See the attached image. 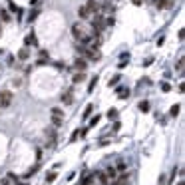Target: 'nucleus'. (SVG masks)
<instances>
[{"instance_id":"nucleus-1","label":"nucleus","mask_w":185,"mask_h":185,"mask_svg":"<svg viewBox=\"0 0 185 185\" xmlns=\"http://www.w3.org/2000/svg\"><path fill=\"white\" fill-rule=\"evenodd\" d=\"M12 99H14V94L8 92V90H2L0 92V110H6V107L12 106Z\"/></svg>"},{"instance_id":"nucleus-2","label":"nucleus","mask_w":185,"mask_h":185,"mask_svg":"<svg viewBox=\"0 0 185 185\" xmlns=\"http://www.w3.org/2000/svg\"><path fill=\"white\" fill-rule=\"evenodd\" d=\"M84 58H88L90 62H99V60H102V52H99V50H92V48H88L86 54H84Z\"/></svg>"},{"instance_id":"nucleus-3","label":"nucleus","mask_w":185,"mask_h":185,"mask_svg":"<svg viewBox=\"0 0 185 185\" xmlns=\"http://www.w3.org/2000/svg\"><path fill=\"white\" fill-rule=\"evenodd\" d=\"M86 68H88V62H86V58H76L74 60V70L76 72H86Z\"/></svg>"},{"instance_id":"nucleus-4","label":"nucleus","mask_w":185,"mask_h":185,"mask_svg":"<svg viewBox=\"0 0 185 185\" xmlns=\"http://www.w3.org/2000/svg\"><path fill=\"white\" fill-rule=\"evenodd\" d=\"M24 46H28V48H32V46H38V36H36V32H30L26 36V38H24Z\"/></svg>"},{"instance_id":"nucleus-5","label":"nucleus","mask_w":185,"mask_h":185,"mask_svg":"<svg viewBox=\"0 0 185 185\" xmlns=\"http://www.w3.org/2000/svg\"><path fill=\"white\" fill-rule=\"evenodd\" d=\"M18 60H20V62L30 60V48H28V46H24V48H20V50H18Z\"/></svg>"},{"instance_id":"nucleus-6","label":"nucleus","mask_w":185,"mask_h":185,"mask_svg":"<svg viewBox=\"0 0 185 185\" xmlns=\"http://www.w3.org/2000/svg\"><path fill=\"white\" fill-rule=\"evenodd\" d=\"M72 36L76 40H82V38H84V28L80 26V24H74V26H72Z\"/></svg>"},{"instance_id":"nucleus-7","label":"nucleus","mask_w":185,"mask_h":185,"mask_svg":"<svg viewBox=\"0 0 185 185\" xmlns=\"http://www.w3.org/2000/svg\"><path fill=\"white\" fill-rule=\"evenodd\" d=\"M86 8L90 10V14H98L99 12V4L96 2V0H88V2H86Z\"/></svg>"},{"instance_id":"nucleus-8","label":"nucleus","mask_w":185,"mask_h":185,"mask_svg":"<svg viewBox=\"0 0 185 185\" xmlns=\"http://www.w3.org/2000/svg\"><path fill=\"white\" fill-rule=\"evenodd\" d=\"M82 82H86V72H76L72 76V84H82Z\"/></svg>"},{"instance_id":"nucleus-9","label":"nucleus","mask_w":185,"mask_h":185,"mask_svg":"<svg viewBox=\"0 0 185 185\" xmlns=\"http://www.w3.org/2000/svg\"><path fill=\"white\" fill-rule=\"evenodd\" d=\"M62 102H64L66 106H70V104H74V92H72V90H68L66 94H62Z\"/></svg>"},{"instance_id":"nucleus-10","label":"nucleus","mask_w":185,"mask_h":185,"mask_svg":"<svg viewBox=\"0 0 185 185\" xmlns=\"http://www.w3.org/2000/svg\"><path fill=\"white\" fill-rule=\"evenodd\" d=\"M78 16H80V18H82V20H88V18H90V16H92V14H90V10H88V8H86V4H84V6H80V8H78Z\"/></svg>"},{"instance_id":"nucleus-11","label":"nucleus","mask_w":185,"mask_h":185,"mask_svg":"<svg viewBox=\"0 0 185 185\" xmlns=\"http://www.w3.org/2000/svg\"><path fill=\"white\" fill-rule=\"evenodd\" d=\"M127 173H121V175H119L118 179H113V185H127Z\"/></svg>"},{"instance_id":"nucleus-12","label":"nucleus","mask_w":185,"mask_h":185,"mask_svg":"<svg viewBox=\"0 0 185 185\" xmlns=\"http://www.w3.org/2000/svg\"><path fill=\"white\" fill-rule=\"evenodd\" d=\"M118 98L119 99H127L129 98V90H126V88H118Z\"/></svg>"},{"instance_id":"nucleus-13","label":"nucleus","mask_w":185,"mask_h":185,"mask_svg":"<svg viewBox=\"0 0 185 185\" xmlns=\"http://www.w3.org/2000/svg\"><path fill=\"white\" fill-rule=\"evenodd\" d=\"M153 4H155V6H157L159 10H161V8H167V6H171V0H155Z\"/></svg>"},{"instance_id":"nucleus-14","label":"nucleus","mask_w":185,"mask_h":185,"mask_svg":"<svg viewBox=\"0 0 185 185\" xmlns=\"http://www.w3.org/2000/svg\"><path fill=\"white\" fill-rule=\"evenodd\" d=\"M116 175H118V169H116V167H107V171H106V177L107 179H116Z\"/></svg>"},{"instance_id":"nucleus-15","label":"nucleus","mask_w":185,"mask_h":185,"mask_svg":"<svg viewBox=\"0 0 185 185\" xmlns=\"http://www.w3.org/2000/svg\"><path fill=\"white\" fill-rule=\"evenodd\" d=\"M38 14H40V10H38V8H34V10H30V14H28V22L32 24L34 20L38 18Z\"/></svg>"},{"instance_id":"nucleus-16","label":"nucleus","mask_w":185,"mask_h":185,"mask_svg":"<svg viewBox=\"0 0 185 185\" xmlns=\"http://www.w3.org/2000/svg\"><path fill=\"white\" fill-rule=\"evenodd\" d=\"M179 110H181V106H179V104L171 106V110H169V116H171V118H177V116H179Z\"/></svg>"},{"instance_id":"nucleus-17","label":"nucleus","mask_w":185,"mask_h":185,"mask_svg":"<svg viewBox=\"0 0 185 185\" xmlns=\"http://www.w3.org/2000/svg\"><path fill=\"white\" fill-rule=\"evenodd\" d=\"M139 112H143V113H147L149 112V102H146V99H143V102H139Z\"/></svg>"},{"instance_id":"nucleus-18","label":"nucleus","mask_w":185,"mask_h":185,"mask_svg":"<svg viewBox=\"0 0 185 185\" xmlns=\"http://www.w3.org/2000/svg\"><path fill=\"white\" fill-rule=\"evenodd\" d=\"M56 177H58V173H56V171H50V173L46 175V183H48V185L54 183V181H56Z\"/></svg>"},{"instance_id":"nucleus-19","label":"nucleus","mask_w":185,"mask_h":185,"mask_svg":"<svg viewBox=\"0 0 185 185\" xmlns=\"http://www.w3.org/2000/svg\"><path fill=\"white\" fill-rule=\"evenodd\" d=\"M64 124V118H56V116H52V126L54 127H60Z\"/></svg>"},{"instance_id":"nucleus-20","label":"nucleus","mask_w":185,"mask_h":185,"mask_svg":"<svg viewBox=\"0 0 185 185\" xmlns=\"http://www.w3.org/2000/svg\"><path fill=\"white\" fill-rule=\"evenodd\" d=\"M119 80H121V76H119V74H116V76H113V78L110 80V82H107V86H110V88H112V86H118V82H119Z\"/></svg>"},{"instance_id":"nucleus-21","label":"nucleus","mask_w":185,"mask_h":185,"mask_svg":"<svg viewBox=\"0 0 185 185\" xmlns=\"http://www.w3.org/2000/svg\"><path fill=\"white\" fill-rule=\"evenodd\" d=\"M96 84H98V76H94V78L90 80V86H88V92H90V94L94 92V88H96Z\"/></svg>"},{"instance_id":"nucleus-22","label":"nucleus","mask_w":185,"mask_h":185,"mask_svg":"<svg viewBox=\"0 0 185 185\" xmlns=\"http://www.w3.org/2000/svg\"><path fill=\"white\" fill-rule=\"evenodd\" d=\"M52 116H56V118H64V112H62L60 107H52Z\"/></svg>"},{"instance_id":"nucleus-23","label":"nucleus","mask_w":185,"mask_h":185,"mask_svg":"<svg viewBox=\"0 0 185 185\" xmlns=\"http://www.w3.org/2000/svg\"><path fill=\"white\" fill-rule=\"evenodd\" d=\"M107 118H110V119H118V110H116V107H112V110L107 112Z\"/></svg>"},{"instance_id":"nucleus-24","label":"nucleus","mask_w":185,"mask_h":185,"mask_svg":"<svg viewBox=\"0 0 185 185\" xmlns=\"http://www.w3.org/2000/svg\"><path fill=\"white\" fill-rule=\"evenodd\" d=\"M40 60H50V52L48 50H40Z\"/></svg>"},{"instance_id":"nucleus-25","label":"nucleus","mask_w":185,"mask_h":185,"mask_svg":"<svg viewBox=\"0 0 185 185\" xmlns=\"http://www.w3.org/2000/svg\"><path fill=\"white\" fill-rule=\"evenodd\" d=\"M99 118H102V116H98V113H96V116L90 119V126H98V124H99Z\"/></svg>"},{"instance_id":"nucleus-26","label":"nucleus","mask_w":185,"mask_h":185,"mask_svg":"<svg viewBox=\"0 0 185 185\" xmlns=\"http://www.w3.org/2000/svg\"><path fill=\"white\" fill-rule=\"evenodd\" d=\"M0 16H2V20H4V22H10V14H8L6 10H0Z\"/></svg>"},{"instance_id":"nucleus-27","label":"nucleus","mask_w":185,"mask_h":185,"mask_svg":"<svg viewBox=\"0 0 185 185\" xmlns=\"http://www.w3.org/2000/svg\"><path fill=\"white\" fill-rule=\"evenodd\" d=\"M92 112H94V106L90 104V106L86 107V112H84V118H90V116H92Z\"/></svg>"},{"instance_id":"nucleus-28","label":"nucleus","mask_w":185,"mask_h":185,"mask_svg":"<svg viewBox=\"0 0 185 185\" xmlns=\"http://www.w3.org/2000/svg\"><path fill=\"white\" fill-rule=\"evenodd\" d=\"M113 24H116V18H113V16L106 18V26H113Z\"/></svg>"},{"instance_id":"nucleus-29","label":"nucleus","mask_w":185,"mask_h":185,"mask_svg":"<svg viewBox=\"0 0 185 185\" xmlns=\"http://www.w3.org/2000/svg\"><path fill=\"white\" fill-rule=\"evenodd\" d=\"M78 137H80V129H74V133H72V137H70V141H76Z\"/></svg>"},{"instance_id":"nucleus-30","label":"nucleus","mask_w":185,"mask_h":185,"mask_svg":"<svg viewBox=\"0 0 185 185\" xmlns=\"http://www.w3.org/2000/svg\"><path fill=\"white\" fill-rule=\"evenodd\" d=\"M118 171H126V163L124 161H118V167H116Z\"/></svg>"},{"instance_id":"nucleus-31","label":"nucleus","mask_w":185,"mask_h":185,"mask_svg":"<svg viewBox=\"0 0 185 185\" xmlns=\"http://www.w3.org/2000/svg\"><path fill=\"white\" fill-rule=\"evenodd\" d=\"M175 70H177V72H181V70H183V60H177V64H175Z\"/></svg>"},{"instance_id":"nucleus-32","label":"nucleus","mask_w":185,"mask_h":185,"mask_svg":"<svg viewBox=\"0 0 185 185\" xmlns=\"http://www.w3.org/2000/svg\"><path fill=\"white\" fill-rule=\"evenodd\" d=\"M161 90H163V92H169V90H171V86H169L167 82H161Z\"/></svg>"},{"instance_id":"nucleus-33","label":"nucleus","mask_w":185,"mask_h":185,"mask_svg":"<svg viewBox=\"0 0 185 185\" xmlns=\"http://www.w3.org/2000/svg\"><path fill=\"white\" fill-rule=\"evenodd\" d=\"M8 181H14V183H16V181H18V177H16V175H14V173H8Z\"/></svg>"},{"instance_id":"nucleus-34","label":"nucleus","mask_w":185,"mask_h":185,"mask_svg":"<svg viewBox=\"0 0 185 185\" xmlns=\"http://www.w3.org/2000/svg\"><path fill=\"white\" fill-rule=\"evenodd\" d=\"M98 177H99V181H102V183H107V177H106V173H99Z\"/></svg>"},{"instance_id":"nucleus-35","label":"nucleus","mask_w":185,"mask_h":185,"mask_svg":"<svg viewBox=\"0 0 185 185\" xmlns=\"http://www.w3.org/2000/svg\"><path fill=\"white\" fill-rule=\"evenodd\" d=\"M127 60H129V58H127ZM127 60H126V56H124V60H121V62H119L118 66H119V68H126V64H127Z\"/></svg>"},{"instance_id":"nucleus-36","label":"nucleus","mask_w":185,"mask_h":185,"mask_svg":"<svg viewBox=\"0 0 185 185\" xmlns=\"http://www.w3.org/2000/svg\"><path fill=\"white\" fill-rule=\"evenodd\" d=\"M133 4H135V6H141V4H143V0H132Z\"/></svg>"},{"instance_id":"nucleus-37","label":"nucleus","mask_w":185,"mask_h":185,"mask_svg":"<svg viewBox=\"0 0 185 185\" xmlns=\"http://www.w3.org/2000/svg\"><path fill=\"white\" fill-rule=\"evenodd\" d=\"M40 0H30V6H34V4H38Z\"/></svg>"},{"instance_id":"nucleus-38","label":"nucleus","mask_w":185,"mask_h":185,"mask_svg":"<svg viewBox=\"0 0 185 185\" xmlns=\"http://www.w3.org/2000/svg\"><path fill=\"white\" fill-rule=\"evenodd\" d=\"M0 36H2V24H0Z\"/></svg>"},{"instance_id":"nucleus-39","label":"nucleus","mask_w":185,"mask_h":185,"mask_svg":"<svg viewBox=\"0 0 185 185\" xmlns=\"http://www.w3.org/2000/svg\"><path fill=\"white\" fill-rule=\"evenodd\" d=\"M151 2H155V0H151Z\"/></svg>"}]
</instances>
